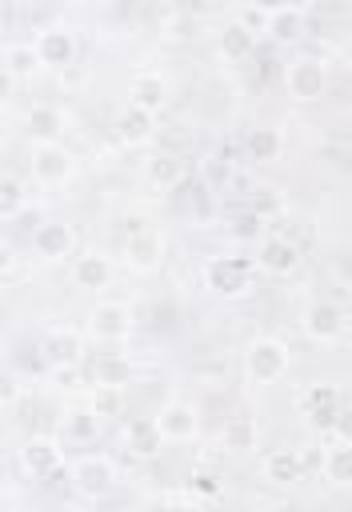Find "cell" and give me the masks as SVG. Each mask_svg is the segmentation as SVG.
Here are the masks:
<instances>
[{"label": "cell", "instance_id": "6da1fadb", "mask_svg": "<svg viewBox=\"0 0 352 512\" xmlns=\"http://www.w3.org/2000/svg\"><path fill=\"white\" fill-rule=\"evenodd\" d=\"M256 256H240V252H232V256H208V264H204V284L216 292V296H224V300H240V296H248L252 292V280H256Z\"/></svg>", "mask_w": 352, "mask_h": 512}, {"label": "cell", "instance_id": "7a4b0ae2", "mask_svg": "<svg viewBox=\"0 0 352 512\" xmlns=\"http://www.w3.org/2000/svg\"><path fill=\"white\" fill-rule=\"evenodd\" d=\"M292 368V348L280 336H256L244 352V372L252 384H280Z\"/></svg>", "mask_w": 352, "mask_h": 512}, {"label": "cell", "instance_id": "3957f363", "mask_svg": "<svg viewBox=\"0 0 352 512\" xmlns=\"http://www.w3.org/2000/svg\"><path fill=\"white\" fill-rule=\"evenodd\" d=\"M28 172L40 188H64L76 176V156L56 140V144H32Z\"/></svg>", "mask_w": 352, "mask_h": 512}, {"label": "cell", "instance_id": "277c9868", "mask_svg": "<svg viewBox=\"0 0 352 512\" xmlns=\"http://www.w3.org/2000/svg\"><path fill=\"white\" fill-rule=\"evenodd\" d=\"M284 92L296 104H312L328 92V68L316 56H296L292 64H284Z\"/></svg>", "mask_w": 352, "mask_h": 512}, {"label": "cell", "instance_id": "5b68a950", "mask_svg": "<svg viewBox=\"0 0 352 512\" xmlns=\"http://www.w3.org/2000/svg\"><path fill=\"white\" fill-rule=\"evenodd\" d=\"M88 336L100 344H120L132 336V308L124 300H100L88 312Z\"/></svg>", "mask_w": 352, "mask_h": 512}, {"label": "cell", "instance_id": "8992f818", "mask_svg": "<svg viewBox=\"0 0 352 512\" xmlns=\"http://www.w3.org/2000/svg\"><path fill=\"white\" fill-rule=\"evenodd\" d=\"M72 488L88 500H100L104 492L116 488V464L100 452H88L80 460H72Z\"/></svg>", "mask_w": 352, "mask_h": 512}, {"label": "cell", "instance_id": "52a82bcc", "mask_svg": "<svg viewBox=\"0 0 352 512\" xmlns=\"http://www.w3.org/2000/svg\"><path fill=\"white\" fill-rule=\"evenodd\" d=\"M76 248V232L68 220H40L32 228V256L44 260V264H60L68 260Z\"/></svg>", "mask_w": 352, "mask_h": 512}, {"label": "cell", "instance_id": "ba28073f", "mask_svg": "<svg viewBox=\"0 0 352 512\" xmlns=\"http://www.w3.org/2000/svg\"><path fill=\"white\" fill-rule=\"evenodd\" d=\"M152 420H156V428L164 432L168 444H188V440L200 436V412L188 400H164Z\"/></svg>", "mask_w": 352, "mask_h": 512}, {"label": "cell", "instance_id": "9c48e42d", "mask_svg": "<svg viewBox=\"0 0 352 512\" xmlns=\"http://www.w3.org/2000/svg\"><path fill=\"white\" fill-rule=\"evenodd\" d=\"M20 464H24V472L36 476V480H52V476L64 472V448H60L56 436L36 432V436L20 448Z\"/></svg>", "mask_w": 352, "mask_h": 512}, {"label": "cell", "instance_id": "30bf717a", "mask_svg": "<svg viewBox=\"0 0 352 512\" xmlns=\"http://www.w3.org/2000/svg\"><path fill=\"white\" fill-rule=\"evenodd\" d=\"M256 268L268 272V276H292V272L300 268V248H296L288 236L268 232V236H260V244H256Z\"/></svg>", "mask_w": 352, "mask_h": 512}, {"label": "cell", "instance_id": "8fae6325", "mask_svg": "<svg viewBox=\"0 0 352 512\" xmlns=\"http://www.w3.org/2000/svg\"><path fill=\"white\" fill-rule=\"evenodd\" d=\"M36 52H40V64L44 68H68L76 60V32L64 28V24H48L36 32Z\"/></svg>", "mask_w": 352, "mask_h": 512}, {"label": "cell", "instance_id": "7c38bea8", "mask_svg": "<svg viewBox=\"0 0 352 512\" xmlns=\"http://www.w3.org/2000/svg\"><path fill=\"white\" fill-rule=\"evenodd\" d=\"M164 432L156 428V420L152 416H132L128 424H124V452L132 456V460H156L160 452H164Z\"/></svg>", "mask_w": 352, "mask_h": 512}, {"label": "cell", "instance_id": "4fadbf2b", "mask_svg": "<svg viewBox=\"0 0 352 512\" xmlns=\"http://www.w3.org/2000/svg\"><path fill=\"white\" fill-rule=\"evenodd\" d=\"M300 324H304V336H308V340L332 344V340H340V332H344V312H340V304H332V300H312Z\"/></svg>", "mask_w": 352, "mask_h": 512}, {"label": "cell", "instance_id": "5bb4252c", "mask_svg": "<svg viewBox=\"0 0 352 512\" xmlns=\"http://www.w3.org/2000/svg\"><path fill=\"white\" fill-rule=\"evenodd\" d=\"M40 356L48 360V368H56V364H80L84 360V336L76 328L56 324V328H48L40 336Z\"/></svg>", "mask_w": 352, "mask_h": 512}, {"label": "cell", "instance_id": "9a60e30c", "mask_svg": "<svg viewBox=\"0 0 352 512\" xmlns=\"http://www.w3.org/2000/svg\"><path fill=\"white\" fill-rule=\"evenodd\" d=\"M160 256H164V240H160V232H156L152 224L140 228V232H128V240H124V260H128L132 272H156V268H160Z\"/></svg>", "mask_w": 352, "mask_h": 512}, {"label": "cell", "instance_id": "2e32d148", "mask_svg": "<svg viewBox=\"0 0 352 512\" xmlns=\"http://www.w3.org/2000/svg\"><path fill=\"white\" fill-rule=\"evenodd\" d=\"M152 136H156V112L140 104H124V112L116 116V140L128 148H144Z\"/></svg>", "mask_w": 352, "mask_h": 512}, {"label": "cell", "instance_id": "e0dca14e", "mask_svg": "<svg viewBox=\"0 0 352 512\" xmlns=\"http://www.w3.org/2000/svg\"><path fill=\"white\" fill-rule=\"evenodd\" d=\"M260 472H264V480H268V484L288 488V484L304 480V456H300V448H272V452L264 456Z\"/></svg>", "mask_w": 352, "mask_h": 512}, {"label": "cell", "instance_id": "ac0fdd59", "mask_svg": "<svg viewBox=\"0 0 352 512\" xmlns=\"http://www.w3.org/2000/svg\"><path fill=\"white\" fill-rule=\"evenodd\" d=\"M168 100V80L164 72H152V68H140L132 80H128V104H140L148 112H160Z\"/></svg>", "mask_w": 352, "mask_h": 512}, {"label": "cell", "instance_id": "d6986e66", "mask_svg": "<svg viewBox=\"0 0 352 512\" xmlns=\"http://www.w3.org/2000/svg\"><path fill=\"white\" fill-rule=\"evenodd\" d=\"M64 132H68V120H64V112L56 108V104H32L28 108V136H32V144H56V140H64Z\"/></svg>", "mask_w": 352, "mask_h": 512}, {"label": "cell", "instance_id": "ffe728a7", "mask_svg": "<svg viewBox=\"0 0 352 512\" xmlns=\"http://www.w3.org/2000/svg\"><path fill=\"white\" fill-rule=\"evenodd\" d=\"M340 404H344V400H340V388H336V384H312V388L304 392V416H308L312 428H332Z\"/></svg>", "mask_w": 352, "mask_h": 512}, {"label": "cell", "instance_id": "44dd1931", "mask_svg": "<svg viewBox=\"0 0 352 512\" xmlns=\"http://www.w3.org/2000/svg\"><path fill=\"white\" fill-rule=\"evenodd\" d=\"M216 48H220V56H224L228 64L248 60V56L256 52V32H252V24H248V20H228V24L216 32Z\"/></svg>", "mask_w": 352, "mask_h": 512}, {"label": "cell", "instance_id": "7402d4cb", "mask_svg": "<svg viewBox=\"0 0 352 512\" xmlns=\"http://www.w3.org/2000/svg\"><path fill=\"white\" fill-rule=\"evenodd\" d=\"M72 280H76V288H84V292H100V288H108V280H112V260H108L104 252H80V256L72 260Z\"/></svg>", "mask_w": 352, "mask_h": 512}, {"label": "cell", "instance_id": "603a6c76", "mask_svg": "<svg viewBox=\"0 0 352 512\" xmlns=\"http://www.w3.org/2000/svg\"><path fill=\"white\" fill-rule=\"evenodd\" d=\"M264 28L272 32L276 44H296V40L304 36V28H308V12H304L300 4H284L280 12L264 16Z\"/></svg>", "mask_w": 352, "mask_h": 512}, {"label": "cell", "instance_id": "cb8c5ba5", "mask_svg": "<svg viewBox=\"0 0 352 512\" xmlns=\"http://www.w3.org/2000/svg\"><path fill=\"white\" fill-rule=\"evenodd\" d=\"M36 68H44L36 40H8L4 44V76L8 80H28V76H36Z\"/></svg>", "mask_w": 352, "mask_h": 512}, {"label": "cell", "instance_id": "d4e9b609", "mask_svg": "<svg viewBox=\"0 0 352 512\" xmlns=\"http://www.w3.org/2000/svg\"><path fill=\"white\" fill-rule=\"evenodd\" d=\"M144 180H148L152 188L172 192V188L184 184V160L172 156V152H152V156L144 160Z\"/></svg>", "mask_w": 352, "mask_h": 512}, {"label": "cell", "instance_id": "484cf974", "mask_svg": "<svg viewBox=\"0 0 352 512\" xmlns=\"http://www.w3.org/2000/svg\"><path fill=\"white\" fill-rule=\"evenodd\" d=\"M244 152H248V160H256V164H272V160H280V152H284V132H280L276 124H260V128L248 132Z\"/></svg>", "mask_w": 352, "mask_h": 512}, {"label": "cell", "instance_id": "4316f807", "mask_svg": "<svg viewBox=\"0 0 352 512\" xmlns=\"http://www.w3.org/2000/svg\"><path fill=\"white\" fill-rule=\"evenodd\" d=\"M320 472H324L328 484H336V488H352V444L332 440V444L324 448V456H320Z\"/></svg>", "mask_w": 352, "mask_h": 512}, {"label": "cell", "instance_id": "83f0119b", "mask_svg": "<svg viewBox=\"0 0 352 512\" xmlns=\"http://www.w3.org/2000/svg\"><path fill=\"white\" fill-rule=\"evenodd\" d=\"M220 444L224 452H252L260 444V424L252 416H228V424L220 428Z\"/></svg>", "mask_w": 352, "mask_h": 512}, {"label": "cell", "instance_id": "f1b7e54d", "mask_svg": "<svg viewBox=\"0 0 352 512\" xmlns=\"http://www.w3.org/2000/svg\"><path fill=\"white\" fill-rule=\"evenodd\" d=\"M132 360L128 356H120V352H104V356H96V364H92V384H120V388H128L132 384Z\"/></svg>", "mask_w": 352, "mask_h": 512}, {"label": "cell", "instance_id": "f546056e", "mask_svg": "<svg viewBox=\"0 0 352 512\" xmlns=\"http://www.w3.org/2000/svg\"><path fill=\"white\" fill-rule=\"evenodd\" d=\"M88 408H92L100 420H116V416H124V408H128V392H124L120 384H92Z\"/></svg>", "mask_w": 352, "mask_h": 512}, {"label": "cell", "instance_id": "4dcf8cb0", "mask_svg": "<svg viewBox=\"0 0 352 512\" xmlns=\"http://www.w3.org/2000/svg\"><path fill=\"white\" fill-rule=\"evenodd\" d=\"M64 436H68L72 444H92V440L100 436V416H96L92 408L68 412V416H64Z\"/></svg>", "mask_w": 352, "mask_h": 512}, {"label": "cell", "instance_id": "1f68e13d", "mask_svg": "<svg viewBox=\"0 0 352 512\" xmlns=\"http://www.w3.org/2000/svg\"><path fill=\"white\" fill-rule=\"evenodd\" d=\"M228 232H232L236 240H252V244H260V236H264V216H260L256 208H252V212H240V216H232Z\"/></svg>", "mask_w": 352, "mask_h": 512}, {"label": "cell", "instance_id": "d6a6232c", "mask_svg": "<svg viewBox=\"0 0 352 512\" xmlns=\"http://www.w3.org/2000/svg\"><path fill=\"white\" fill-rule=\"evenodd\" d=\"M20 208H24V184L16 176H4V184H0V212H4V220H16Z\"/></svg>", "mask_w": 352, "mask_h": 512}, {"label": "cell", "instance_id": "836d02e7", "mask_svg": "<svg viewBox=\"0 0 352 512\" xmlns=\"http://www.w3.org/2000/svg\"><path fill=\"white\" fill-rule=\"evenodd\" d=\"M188 492H192L196 504H200V500H212V496H220V476H216L212 468H196V472L188 476Z\"/></svg>", "mask_w": 352, "mask_h": 512}, {"label": "cell", "instance_id": "e575fe53", "mask_svg": "<svg viewBox=\"0 0 352 512\" xmlns=\"http://www.w3.org/2000/svg\"><path fill=\"white\" fill-rule=\"evenodd\" d=\"M332 440H344V444H352V404H340V412H336V420H332Z\"/></svg>", "mask_w": 352, "mask_h": 512}, {"label": "cell", "instance_id": "d590c367", "mask_svg": "<svg viewBox=\"0 0 352 512\" xmlns=\"http://www.w3.org/2000/svg\"><path fill=\"white\" fill-rule=\"evenodd\" d=\"M52 380L60 388H80V364H56L52 368Z\"/></svg>", "mask_w": 352, "mask_h": 512}, {"label": "cell", "instance_id": "8d00e7d4", "mask_svg": "<svg viewBox=\"0 0 352 512\" xmlns=\"http://www.w3.org/2000/svg\"><path fill=\"white\" fill-rule=\"evenodd\" d=\"M152 324H156V328H172V324H176V304H172V300H168V304H156V308H152Z\"/></svg>", "mask_w": 352, "mask_h": 512}, {"label": "cell", "instance_id": "74e56055", "mask_svg": "<svg viewBox=\"0 0 352 512\" xmlns=\"http://www.w3.org/2000/svg\"><path fill=\"white\" fill-rule=\"evenodd\" d=\"M284 4H292V0H252V8H256L260 16H272V12H280Z\"/></svg>", "mask_w": 352, "mask_h": 512}, {"label": "cell", "instance_id": "f35d334b", "mask_svg": "<svg viewBox=\"0 0 352 512\" xmlns=\"http://www.w3.org/2000/svg\"><path fill=\"white\" fill-rule=\"evenodd\" d=\"M336 276H340L344 284H352V256H340V260H336Z\"/></svg>", "mask_w": 352, "mask_h": 512}, {"label": "cell", "instance_id": "ab89813d", "mask_svg": "<svg viewBox=\"0 0 352 512\" xmlns=\"http://www.w3.org/2000/svg\"><path fill=\"white\" fill-rule=\"evenodd\" d=\"M344 64H348V72H352V40H348V48H344Z\"/></svg>", "mask_w": 352, "mask_h": 512}, {"label": "cell", "instance_id": "60d3db41", "mask_svg": "<svg viewBox=\"0 0 352 512\" xmlns=\"http://www.w3.org/2000/svg\"><path fill=\"white\" fill-rule=\"evenodd\" d=\"M80 4H108V0H80Z\"/></svg>", "mask_w": 352, "mask_h": 512}]
</instances>
